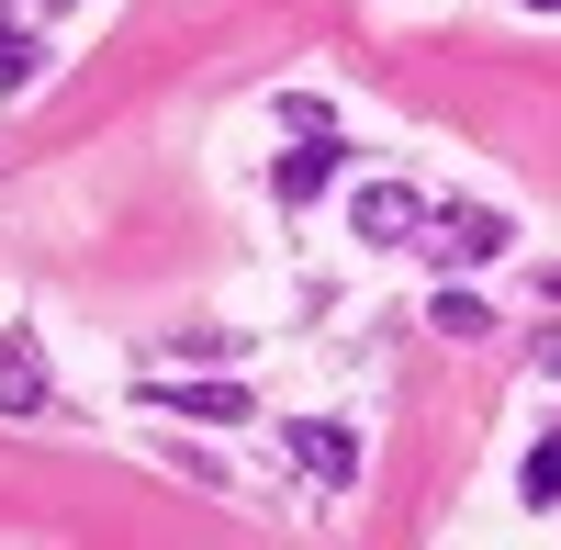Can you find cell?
Segmentation results:
<instances>
[{
  "mask_svg": "<svg viewBox=\"0 0 561 550\" xmlns=\"http://www.w3.org/2000/svg\"><path fill=\"white\" fill-rule=\"evenodd\" d=\"M415 248H427L438 270H483V259H505V248H517V225H505L494 203H438Z\"/></svg>",
  "mask_w": 561,
  "mask_h": 550,
  "instance_id": "cell-1",
  "label": "cell"
},
{
  "mask_svg": "<svg viewBox=\"0 0 561 550\" xmlns=\"http://www.w3.org/2000/svg\"><path fill=\"white\" fill-rule=\"evenodd\" d=\"M348 225H359L370 248H415V237H427V203H415V180H359Z\"/></svg>",
  "mask_w": 561,
  "mask_h": 550,
  "instance_id": "cell-2",
  "label": "cell"
},
{
  "mask_svg": "<svg viewBox=\"0 0 561 550\" xmlns=\"http://www.w3.org/2000/svg\"><path fill=\"white\" fill-rule=\"evenodd\" d=\"M147 404H158V416H203V427H248L259 416L237 382H147Z\"/></svg>",
  "mask_w": 561,
  "mask_h": 550,
  "instance_id": "cell-3",
  "label": "cell"
},
{
  "mask_svg": "<svg viewBox=\"0 0 561 550\" xmlns=\"http://www.w3.org/2000/svg\"><path fill=\"white\" fill-rule=\"evenodd\" d=\"M280 438H293V461H304L314 483H348V472H359V438H348L337 416H293Z\"/></svg>",
  "mask_w": 561,
  "mask_h": 550,
  "instance_id": "cell-4",
  "label": "cell"
},
{
  "mask_svg": "<svg viewBox=\"0 0 561 550\" xmlns=\"http://www.w3.org/2000/svg\"><path fill=\"white\" fill-rule=\"evenodd\" d=\"M337 169H348V147H337V124H325V135H304V147L270 169V192H280V203H314V192H325Z\"/></svg>",
  "mask_w": 561,
  "mask_h": 550,
  "instance_id": "cell-5",
  "label": "cell"
},
{
  "mask_svg": "<svg viewBox=\"0 0 561 550\" xmlns=\"http://www.w3.org/2000/svg\"><path fill=\"white\" fill-rule=\"evenodd\" d=\"M0 404H12V416H45V359H34V337H0Z\"/></svg>",
  "mask_w": 561,
  "mask_h": 550,
  "instance_id": "cell-6",
  "label": "cell"
},
{
  "mask_svg": "<svg viewBox=\"0 0 561 550\" xmlns=\"http://www.w3.org/2000/svg\"><path fill=\"white\" fill-rule=\"evenodd\" d=\"M427 326H438V337H449V348H472V337H483V326H494V314H483V303H472V293H460V282H449V293H438V303H427Z\"/></svg>",
  "mask_w": 561,
  "mask_h": 550,
  "instance_id": "cell-7",
  "label": "cell"
},
{
  "mask_svg": "<svg viewBox=\"0 0 561 550\" xmlns=\"http://www.w3.org/2000/svg\"><path fill=\"white\" fill-rule=\"evenodd\" d=\"M517 494H528V506H561V427L528 449V472H517Z\"/></svg>",
  "mask_w": 561,
  "mask_h": 550,
  "instance_id": "cell-8",
  "label": "cell"
},
{
  "mask_svg": "<svg viewBox=\"0 0 561 550\" xmlns=\"http://www.w3.org/2000/svg\"><path fill=\"white\" fill-rule=\"evenodd\" d=\"M34 79V34H12V45H0V90H23Z\"/></svg>",
  "mask_w": 561,
  "mask_h": 550,
  "instance_id": "cell-9",
  "label": "cell"
},
{
  "mask_svg": "<svg viewBox=\"0 0 561 550\" xmlns=\"http://www.w3.org/2000/svg\"><path fill=\"white\" fill-rule=\"evenodd\" d=\"M539 371H550V382H561V337H539Z\"/></svg>",
  "mask_w": 561,
  "mask_h": 550,
  "instance_id": "cell-10",
  "label": "cell"
},
{
  "mask_svg": "<svg viewBox=\"0 0 561 550\" xmlns=\"http://www.w3.org/2000/svg\"><path fill=\"white\" fill-rule=\"evenodd\" d=\"M0 23H12V0H0Z\"/></svg>",
  "mask_w": 561,
  "mask_h": 550,
  "instance_id": "cell-11",
  "label": "cell"
},
{
  "mask_svg": "<svg viewBox=\"0 0 561 550\" xmlns=\"http://www.w3.org/2000/svg\"><path fill=\"white\" fill-rule=\"evenodd\" d=\"M539 12H561V0H539Z\"/></svg>",
  "mask_w": 561,
  "mask_h": 550,
  "instance_id": "cell-12",
  "label": "cell"
}]
</instances>
